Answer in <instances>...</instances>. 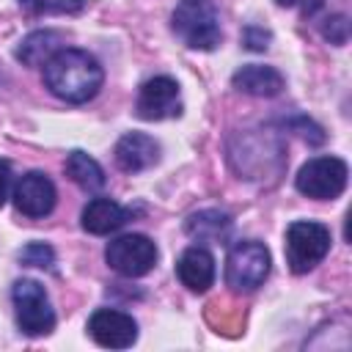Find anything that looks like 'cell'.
Masks as SVG:
<instances>
[{"label":"cell","instance_id":"9c48e42d","mask_svg":"<svg viewBox=\"0 0 352 352\" xmlns=\"http://www.w3.org/2000/svg\"><path fill=\"white\" fill-rule=\"evenodd\" d=\"M88 336L107 349H126L138 341V324L129 314L116 308H96L88 319Z\"/></svg>","mask_w":352,"mask_h":352},{"label":"cell","instance_id":"3957f363","mask_svg":"<svg viewBox=\"0 0 352 352\" xmlns=\"http://www.w3.org/2000/svg\"><path fill=\"white\" fill-rule=\"evenodd\" d=\"M330 228L316 220H294L286 228V264L294 275L314 270L330 253Z\"/></svg>","mask_w":352,"mask_h":352},{"label":"cell","instance_id":"44dd1931","mask_svg":"<svg viewBox=\"0 0 352 352\" xmlns=\"http://www.w3.org/2000/svg\"><path fill=\"white\" fill-rule=\"evenodd\" d=\"M242 41H245L248 50H253V52H264L267 44H270V33H267L264 28H258V25H250V28H245Z\"/></svg>","mask_w":352,"mask_h":352},{"label":"cell","instance_id":"2e32d148","mask_svg":"<svg viewBox=\"0 0 352 352\" xmlns=\"http://www.w3.org/2000/svg\"><path fill=\"white\" fill-rule=\"evenodd\" d=\"M184 231L198 242H223L231 234V217L220 209H204L187 217Z\"/></svg>","mask_w":352,"mask_h":352},{"label":"cell","instance_id":"52a82bcc","mask_svg":"<svg viewBox=\"0 0 352 352\" xmlns=\"http://www.w3.org/2000/svg\"><path fill=\"white\" fill-rule=\"evenodd\" d=\"M157 256H160V250L146 234L116 236L104 250V261L110 264V270H116L124 278H140V275L151 272L157 264Z\"/></svg>","mask_w":352,"mask_h":352},{"label":"cell","instance_id":"4fadbf2b","mask_svg":"<svg viewBox=\"0 0 352 352\" xmlns=\"http://www.w3.org/2000/svg\"><path fill=\"white\" fill-rule=\"evenodd\" d=\"M129 220V209L118 206L116 201L110 198H94L85 204L82 214H80V223L88 234L94 236H104V234H113L118 231L124 223Z\"/></svg>","mask_w":352,"mask_h":352},{"label":"cell","instance_id":"6da1fadb","mask_svg":"<svg viewBox=\"0 0 352 352\" xmlns=\"http://www.w3.org/2000/svg\"><path fill=\"white\" fill-rule=\"evenodd\" d=\"M102 80L104 72L99 60L77 47H63L44 63V85L69 104H82L94 99L102 88Z\"/></svg>","mask_w":352,"mask_h":352},{"label":"cell","instance_id":"8992f818","mask_svg":"<svg viewBox=\"0 0 352 352\" xmlns=\"http://www.w3.org/2000/svg\"><path fill=\"white\" fill-rule=\"evenodd\" d=\"M11 300L16 308V324L25 336H47L55 327V311L38 280L19 278L11 289Z\"/></svg>","mask_w":352,"mask_h":352},{"label":"cell","instance_id":"ac0fdd59","mask_svg":"<svg viewBox=\"0 0 352 352\" xmlns=\"http://www.w3.org/2000/svg\"><path fill=\"white\" fill-rule=\"evenodd\" d=\"M28 14H80L85 0H16Z\"/></svg>","mask_w":352,"mask_h":352},{"label":"cell","instance_id":"9a60e30c","mask_svg":"<svg viewBox=\"0 0 352 352\" xmlns=\"http://www.w3.org/2000/svg\"><path fill=\"white\" fill-rule=\"evenodd\" d=\"M60 44H63V36H60L58 30H33V33H28V36L19 41V47H16V60H22L25 66H41V63H47L58 50H63Z\"/></svg>","mask_w":352,"mask_h":352},{"label":"cell","instance_id":"ffe728a7","mask_svg":"<svg viewBox=\"0 0 352 352\" xmlns=\"http://www.w3.org/2000/svg\"><path fill=\"white\" fill-rule=\"evenodd\" d=\"M322 36L330 41V44H346L349 38V22L344 14H336V16H327L324 25H322Z\"/></svg>","mask_w":352,"mask_h":352},{"label":"cell","instance_id":"d6986e66","mask_svg":"<svg viewBox=\"0 0 352 352\" xmlns=\"http://www.w3.org/2000/svg\"><path fill=\"white\" fill-rule=\"evenodd\" d=\"M19 261L25 267H38V270H52L55 264V250L44 242H30L19 250Z\"/></svg>","mask_w":352,"mask_h":352},{"label":"cell","instance_id":"603a6c76","mask_svg":"<svg viewBox=\"0 0 352 352\" xmlns=\"http://www.w3.org/2000/svg\"><path fill=\"white\" fill-rule=\"evenodd\" d=\"M275 3H278V6H297L300 0H275Z\"/></svg>","mask_w":352,"mask_h":352},{"label":"cell","instance_id":"7402d4cb","mask_svg":"<svg viewBox=\"0 0 352 352\" xmlns=\"http://www.w3.org/2000/svg\"><path fill=\"white\" fill-rule=\"evenodd\" d=\"M8 187H11V162L8 160H0V206L8 198Z\"/></svg>","mask_w":352,"mask_h":352},{"label":"cell","instance_id":"277c9868","mask_svg":"<svg viewBox=\"0 0 352 352\" xmlns=\"http://www.w3.org/2000/svg\"><path fill=\"white\" fill-rule=\"evenodd\" d=\"M346 179H349V168L341 157H314L308 160L297 176H294V187L297 192L314 198V201H333L346 190Z\"/></svg>","mask_w":352,"mask_h":352},{"label":"cell","instance_id":"5bb4252c","mask_svg":"<svg viewBox=\"0 0 352 352\" xmlns=\"http://www.w3.org/2000/svg\"><path fill=\"white\" fill-rule=\"evenodd\" d=\"M231 82L236 91L250 94V96H278L283 91V74L272 66H258V63L239 66Z\"/></svg>","mask_w":352,"mask_h":352},{"label":"cell","instance_id":"7a4b0ae2","mask_svg":"<svg viewBox=\"0 0 352 352\" xmlns=\"http://www.w3.org/2000/svg\"><path fill=\"white\" fill-rule=\"evenodd\" d=\"M170 28L190 50H214L223 38L220 14L212 0H182L170 14Z\"/></svg>","mask_w":352,"mask_h":352},{"label":"cell","instance_id":"e0dca14e","mask_svg":"<svg viewBox=\"0 0 352 352\" xmlns=\"http://www.w3.org/2000/svg\"><path fill=\"white\" fill-rule=\"evenodd\" d=\"M66 173H69V179H72L77 187H82L85 192H99V190L107 184L102 165H99L91 154H85V151H72V154L66 157Z\"/></svg>","mask_w":352,"mask_h":352},{"label":"cell","instance_id":"8fae6325","mask_svg":"<svg viewBox=\"0 0 352 352\" xmlns=\"http://www.w3.org/2000/svg\"><path fill=\"white\" fill-rule=\"evenodd\" d=\"M113 157L124 173H140L160 160V143L146 132H126L116 143Z\"/></svg>","mask_w":352,"mask_h":352},{"label":"cell","instance_id":"7c38bea8","mask_svg":"<svg viewBox=\"0 0 352 352\" xmlns=\"http://www.w3.org/2000/svg\"><path fill=\"white\" fill-rule=\"evenodd\" d=\"M214 256L206 250V248H201V245H192V248H187L182 256H179V261H176V275H179V280L190 289V292H206L212 283H214Z\"/></svg>","mask_w":352,"mask_h":352},{"label":"cell","instance_id":"5b68a950","mask_svg":"<svg viewBox=\"0 0 352 352\" xmlns=\"http://www.w3.org/2000/svg\"><path fill=\"white\" fill-rule=\"evenodd\" d=\"M270 267H272V258L261 242L256 239L236 242L226 258V283L234 292H253L267 280Z\"/></svg>","mask_w":352,"mask_h":352},{"label":"cell","instance_id":"30bf717a","mask_svg":"<svg viewBox=\"0 0 352 352\" xmlns=\"http://www.w3.org/2000/svg\"><path fill=\"white\" fill-rule=\"evenodd\" d=\"M11 198H14V206L25 217H47L55 209L58 192H55V184H52V179L47 173L30 170L14 184V195Z\"/></svg>","mask_w":352,"mask_h":352},{"label":"cell","instance_id":"ba28073f","mask_svg":"<svg viewBox=\"0 0 352 352\" xmlns=\"http://www.w3.org/2000/svg\"><path fill=\"white\" fill-rule=\"evenodd\" d=\"M135 116L143 121H162L182 116V99H179V82L173 77H151L140 85L135 99Z\"/></svg>","mask_w":352,"mask_h":352}]
</instances>
